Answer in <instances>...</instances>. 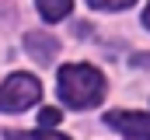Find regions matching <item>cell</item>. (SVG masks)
Here are the masks:
<instances>
[{"instance_id": "6da1fadb", "label": "cell", "mask_w": 150, "mask_h": 140, "mask_svg": "<svg viewBox=\"0 0 150 140\" xmlns=\"http://www.w3.org/2000/svg\"><path fill=\"white\" fill-rule=\"evenodd\" d=\"M59 98L70 109H91L105 98V77L91 63H67L59 70Z\"/></svg>"}, {"instance_id": "7a4b0ae2", "label": "cell", "mask_w": 150, "mask_h": 140, "mask_svg": "<svg viewBox=\"0 0 150 140\" xmlns=\"http://www.w3.org/2000/svg\"><path fill=\"white\" fill-rule=\"evenodd\" d=\"M42 98V84L32 74H11L0 84V112H25Z\"/></svg>"}, {"instance_id": "3957f363", "label": "cell", "mask_w": 150, "mask_h": 140, "mask_svg": "<svg viewBox=\"0 0 150 140\" xmlns=\"http://www.w3.org/2000/svg\"><path fill=\"white\" fill-rule=\"evenodd\" d=\"M105 126H112L122 137L133 140H150V112H108Z\"/></svg>"}, {"instance_id": "277c9868", "label": "cell", "mask_w": 150, "mask_h": 140, "mask_svg": "<svg viewBox=\"0 0 150 140\" xmlns=\"http://www.w3.org/2000/svg\"><path fill=\"white\" fill-rule=\"evenodd\" d=\"M25 46H28V53L35 56L38 63H52V56L59 53V42L52 35H42V32H28L25 35Z\"/></svg>"}, {"instance_id": "5b68a950", "label": "cell", "mask_w": 150, "mask_h": 140, "mask_svg": "<svg viewBox=\"0 0 150 140\" xmlns=\"http://www.w3.org/2000/svg\"><path fill=\"white\" fill-rule=\"evenodd\" d=\"M35 4H38V14L45 21H63L74 11V0H35Z\"/></svg>"}, {"instance_id": "8992f818", "label": "cell", "mask_w": 150, "mask_h": 140, "mask_svg": "<svg viewBox=\"0 0 150 140\" xmlns=\"http://www.w3.org/2000/svg\"><path fill=\"white\" fill-rule=\"evenodd\" d=\"M94 11H122V7H133L136 0H87Z\"/></svg>"}, {"instance_id": "52a82bcc", "label": "cell", "mask_w": 150, "mask_h": 140, "mask_svg": "<svg viewBox=\"0 0 150 140\" xmlns=\"http://www.w3.org/2000/svg\"><path fill=\"white\" fill-rule=\"evenodd\" d=\"M59 119H63L59 109H42V112H38V126H56Z\"/></svg>"}, {"instance_id": "ba28073f", "label": "cell", "mask_w": 150, "mask_h": 140, "mask_svg": "<svg viewBox=\"0 0 150 140\" xmlns=\"http://www.w3.org/2000/svg\"><path fill=\"white\" fill-rule=\"evenodd\" d=\"M32 140H70V137H63V133H56V130H49V126H42Z\"/></svg>"}, {"instance_id": "9c48e42d", "label": "cell", "mask_w": 150, "mask_h": 140, "mask_svg": "<svg viewBox=\"0 0 150 140\" xmlns=\"http://www.w3.org/2000/svg\"><path fill=\"white\" fill-rule=\"evenodd\" d=\"M143 25L150 28V4H147V11H143Z\"/></svg>"}, {"instance_id": "30bf717a", "label": "cell", "mask_w": 150, "mask_h": 140, "mask_svg": "<svg viewBox=\"0 0 150 140\" xmlns=\"http://www.w3.org/2000/svg\"><path fill=\"white\" fill-rule=\"evenodd\" d=\"M11 140H25V133H11Z\"/></svg>"}]
</instances>
